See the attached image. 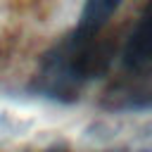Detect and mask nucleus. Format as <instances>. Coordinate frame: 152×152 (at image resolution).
Segmentation results:
<instances>
[{"mask_svg": "<svg viewBox=\"0 0 152 152\" xmlns=\"http://www.w3.org/2000/svg\"><path fill=\"white\" fill-rule=\"evenodd\" d=\"M121 64L128 74L138 76L152 66V0H147L128 31L121 48Z\"/></svg>", "mask_w": 152, "mask_h": 152, "instance_id": "nucleus-2", "label": "nucleus"}, {"mask_svg": "<svg viewBox=\"0 0 152 152\" xmlns=\"http://www.w3.org/2000/svg\"><path fill=\"white\" fill-rule=\"evenodd\" d=\"M112 57L109 43L100 36L86 38L71 31L50 52H45L38 81L48 95L57 100H74L86 81L107 71Z\"/></svg>", "mask_w": 152, "mask_h": 152, "instance_id": "nucleus-1", "label": "nucleus"}, {"mask_svg": "<svg viewBox=\"0 0 152 152\" xmlns=\"http://www.w3.org/2000/svg\"><path fill=\"white\" fill-rule=\"evenodd\" d=\"M124 0H83L81 14H78V24H76V33L93 38L100 36L102 28L109 24V19L114 17V12L121 7Z\"/></svg>", "mask_w": 152, "mask_h": 152, "instance_id": "nucleus-3", "label": "nucleus"}]
</instances>
